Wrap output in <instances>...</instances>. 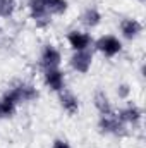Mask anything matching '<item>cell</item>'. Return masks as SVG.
Returning a JSON list of instances; mask_svg holds the SVG:
<instances>
[{
  "label": "cell",
  "mask_w": 146,
  "mask_h": 148,
  "mask_svg": "<svg viewBox=\"0 0 146 148\" xmlns=\"http://www.w3.org/2000/svg\"><path fill=\"white\" fill-rule=\"evenodd\" d=\"M69 43H71V47H74L77 52H81V50H86L88 48V45L91 43V38L88 36V35H84V33L72 31L69 35Z\"/></svg>",
  "instance_id": "ba28073f"
},
{
  "label": "cell",
  "mask_w": 146,
  "mask_h": 148,
  "mask_svg": "<svg viewBox=\"0 0 146 148\" xmlns=\"http://www.w3.org/2000/svg\"><path fill=\"white\" fill-rule=\"evenodd\" d=\"M53 148H71L65 141H62V140H57L55 143H53Z\"/></svg>",
  "instance_id": "2e32d148"
},
{
  "label": "cell",
  "mask_w": 146,
  "mask_h": 148,
  "mask_svg": "<svg viewBox=\"0 0 146 148\" xmlns=\"http://www.w3.org/2000/svg\"><path fill=\"white\" fill-rule=\"evenodd\" d=\"M60 102H62V107L69 112V114H76V112H77L79 103H77V98L74 97L72 93L64 91V93L60 95Z\"/></svg>",
  "instance_id": "30bf717a"
},
{
  "label": "cell",
  "mask_w": 146,
  "mask_h": 148,
  "mask_svg": "<svg viewBox=\"0 0 146 148\" xmlns=\"http://www.w3.org/2000/svg\"><path fill=\"white\" fill-rule=\"evenodd\" d=\"M83 21H84L86 26H96V24L100 23V14H98V10H96V9H88V10L84 12V16H83Z\"/></svg>",
  "instance_id": "5bb4252c"
},
{
  "label": "cell",
  "mask_w": 146,
  "mask_h": 148,
  "mask_svg": "<svg viewBox=\"0 0 146 148\" xmlns=\"http://www.w3.org/2000/svg\"><path fill=\"white\" fill-rule=\"evenodd\" d=\"M100 127H102V131H107V133L126 134V131H124L126 127H124L122 121H120L119 117L112 115V112H110V114H105V115L102 117V121H100Z\"/></svg>",
  "instance_id": "7a4b0ae2"
},
{
  "label": "cell",
  "mask_w": 146,
  "mask_h": 148,
  "mask_svg": "<svg viewBox=\"0 0 146 148\" xmlns=\"http://www.w3.org/2000/svg\"><path fill=\"white\" fill-rule=\"evenodd\" d=\"M40 2L45 5V9L48 12H53V14H60V12H64L67 9L65 0H40Z\"/></svg>",
  "instance_id": "8fae6325"
},
{
  "label": "cell",
  "mask_w": 146,
  "mask_h": 148,
  "mask_svg": "<svg viewBox=\"0 0 146 148\" xmlns=\"http://www.w3.org/2000/svg\"><path fill=\"white\" fill-rule=\"evenodd\" d=\"M45 81L46 84L55 90V91H60L64 88V74L60 73L59 69H46V74H45Z\"/></svg>",
  "instance_id": "52a82bcc"
},
{
  "label": "cell",
  "mask_w": 146,
  "mask_h": 148,
  "mask_svg": "<svg viewBox=\"0 0 146 148\" xmlns=\"http://www.w3.org/2000/svg\"><path fill=\"white\" fill-rule=\"evenodd\" d=\"M36 90L33 88V86H29V84H19V86H16L12 91H9L7 93V97L14 102V103H17V102H29V100H33V98H36Z\"/></svg>",
  "instance_id": "6da1fadb"
},
{
  "label": "cell",
  "mask_w": 146,
  "mask_h": 148,
  "mask_svg": "<svg viewBox=\"0 0 146 148\" xmlns=\"http://www.w3.org/2000/svg\"><path fill=\"white\" fill-rule=\"evenodd\" d=\"M14 102L5 95L3 98H0V117H9V115H12V112H14Z\"/></svg>",
  "instance_id": "4fadbf2b"
},
{
  "label": "cell",
  "mask_w": 146,
  "mask_h": 148,
  "mask_svg": "<svg viewBox=\"0 0 146 148\" xmlns=\"http://www.w3.org/2000/svg\"><path fill=\"white\" fill-rule=\"evenodd\" d=\"M2 2H3V0H0V10H2Z\"/></svg>",
  "instance_id": "ac0fdd59"
},
{
  "label": "cell",
  "mask_w": 146,
  "mask_h": 148,
  "mask_svg": "<svg viewBox=\"0 0 146 148\" xmlns=\"http://www.w3.org/2000/svg\"><path fill=\"white\" fill-rule=\"evenodd\" d=\"M120 31L124 33L126 38H134L139 31H141V24L134 19H124L120 23Z\"/></svg>",
  "instance_id": "9c48e42d"
},
{
  "label": "cell",
  "mask_w": 146,
  "mask_h": 148,
  "mask_svg": "<svg viewBox=\"0 0 146 148\" xmlns=\"http://www.w3.org/2000/svg\"><path fill=\"white\" fill-rule=\"evenodd\" d=\"M31 12L38 26H45L50 23V12L45 9V5L40 0H31Z\"/></svg>",
  "instance_id": "5b68a950"
},
{
  "label": "cell",
  "mask_w": 146,
  "mask_h": 148,
  "mask_svg": "<svg viewBox=\"0 0 146 148\" xmlns=\"http://www.w3.org/2000/svg\"><path fill=\"white\" fill-rule=\"evenodd\" d=\"M127 91H129V90H127V86H120V97H126V95H127Z\"/></svg>",
  "instance_id": "e0dca14e"
},
{
  "label": "cell",
  "mask_w": 146,
  "mask_h": 148,
  "mask_svg": "<svg viewBox=\"0 0 146 148\" xmlns=\"http://www.w3.org/2000/svg\"><path fill=\"white\" fill-rule=\"evenodd\" d=\"M139 115H141V112L138 110L136 107H129V109H126V110L120 112V121H129V122H136L138 119H139Z\"/></svg>",
  "instance_id": "9a60e30c"
},
{
  "label": "cell",
  "mask_w": 146,
  "mask_h": 148,
  "mask_svg": "<svg viewBox=\"0 0 146 148\" xmlns=\"http://www.w3.org/2000/svg\"><path fill=\"white\" fill-rule=\"evenodd\" d=\"M96 47H98V50L100 52H103L105 55H115V53H119L120 52V48H122V45H120V41L117 40V38L113 36H103L102 40H98V43H96Z\"/></svg>",
  "instance_id": "3957f363"
},
{
  "label": "cell",
  "mask_w": 146,
  "mask_h": 148,
  "mask_svg": "<svg viewBox=\"0 0 146 148\" xmlns=\"http://www.w3.org/2000/svg\"><path fill=\"white\" fill-rule=\"evenodd\" d=\"M60 64V53L57 48L53 47H46L41 53V66L45 69H57V66Z\"/></svg>",
  "instance_id": "277c9868"
},
{
  "label": "cell",
  "mask_w": 146,
  "mask_h": 148,
  "mask_svg": "<svg viewBox=\"0 0 146 148\" xmlns=\"http://www.w3.org/2000/svg\"><path fill=\"white\" fill-rule=\"evenodd\" d=\"M89 66H91V53H89V52L81 50V52H77L72 57V67L76 71H79V73H88Z\"/></svg>",
  "instance_id": "8992f818"
},
{
  "label": "cell",
  "mask_w": 146,
  "mask_h": 148,
  "mask_svg": "<svg viewBox=\"0 0 146 148\" xmlns=\"http://www.w3.org/2000/svg\"><path fill=\"white\" fill-rule=\"evenodd\" d=\"M95 105H96V109L102 112L103 115L112 112V109H110V103H108V98L105 97V93H103V91H98V93L95 95Z\"/></svg>",
  "instance_id": "7c38bea8"
}]
</instances>
